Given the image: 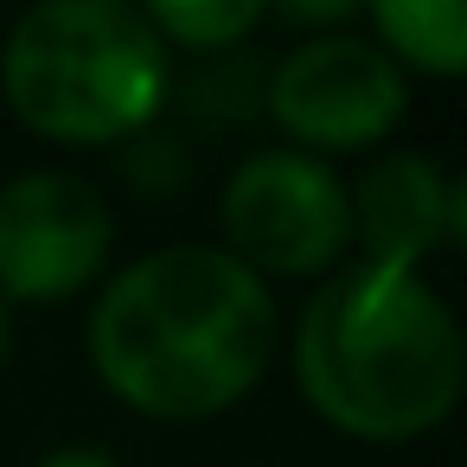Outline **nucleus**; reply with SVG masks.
I'll use <instances>...</instances> for the list:
<instances>
[{"label": "nucleus", "mask_w": 467, "mask_h": 467, "mask_svg": "<svg viewBox=\"0 0 467 467\" xmlns=\"http://www.w3.org/2000/svg\"><path fill=\"white\" fill-rule=\"evenodd\" d=\"M97 378L154 422H199L244 403L275 358V295L212 244H173L122 275L90 307Z\"/></svg>", "instance_id": "1"}, {"label": "nucleus", "mask_w": 467, "mask_h": 467, "mask_svg": "<svg viewBox=\"0 0 467 467\" xmlns=\"http://www.w3.org/2000/svg\"><path fill=\"white\" fill-rule=\"evenodd\" d=\"M295 384L320 422L358 441H416L461 403L467 352L448 301L390 263H346L295 320Z\"/></svg>", "instance_id": "2"}, {"label": "nucleus", "mask_w": 467, "mask_h": 467, "mask_svg": "<svg viewBox=\"0 0 467 467\" xmlns=\"http://www.w3.org/2000/svg\"><path fill=\"white\" fill-rule=\"evenodd\" d=\"M0 97L46 141L122 148L161 122L173 58L135 0H33L0 46Z\"/></svg>", "instance_id": "3"}, {"label": "nucleus", "mask_w": 467, "mask_h": 467, "mask_svg": "<svg viewBox=\"0 0 467 467\" xmlns=\"http://www.w3.org/2000/svg\"><path fill=\"white\" fill-rule=\"evenodd\" d=\"M218 231L224 256H237L250 275H327L352 250V199L327 161L263 148L224 180Z\"/></svg>", "instance_id": "4"}, {"label": "nucleus", "mask_w": 467, "mask_h": 467, "mask_svg": "<svg viewBox=\"0 0 467 467\" xmlns=\"http://www.w3.org/2000/svg\"><path fill=\"white\" fill-rule=\"evenodd\" d=\"M263 109L301 154L307 148H320V154H365V148H378L403 122L410 78L378 46H365L352 33H327V39L295 46L269 71Z\"/></svg>", "instance_id": "5"}, {"label": "nucleus", "mask_w": 467, "mask_h": 467, "mask_svg": "<svg viewBox=\"0 0 467 467\" xmlns=\"http://www.w3.org/2000/svg\"><path fill=\"white\" fill-rule=\"evenodd\" d=\"M116 244V212L97 180L33 167L0 186V301H71L84 295Z\"/></svg>", "instance_id": "6"}, {"label": "nucleus", "mask_w": 467, "mask_h": 467, "mask_svg": "<svg viewBox=\"0 0 467 467\" xmlns=\"http://www.w3.org/2000/svg\"><path fill=\"white\" fill-rule=\"evenodd\" d=\"M346 199H352V244H365V263L422 275V263L461 244L467 231V186L448 180L416 148L378 154L358 173V186H346Z\"/></svg>", "instance_id": "7"}, {"label": "nucleus", "mask_w": 467, "mask_h": 467, "mask_svg": "<svg viewBox=\"0 0 467 467\" xmlns=\"http://www.w3.org/2000/svg\"><path fill=\"white\" fill-rule=\"evenodd\" d=\"M378 52L390 65H416L422 78L467 71V7L461 0H365Z\"/></svg>", "instance_id": "8"}, {"label": "nucleus", "mask_w": 467, "mask_h": 467, "mask_svg": "<svg viewBox=\"0 0 467 467\" xmlns=\"http://www.w3.org/2000/svg\"><path fill=\"white\" fill-rule=\"evenodd\" d=\"M135 7L161 33V46H186L199 58H218L256 33L269 0H135Z\"/></svg>", "instance_id": "9"}, {"label": "nucleus", "mask_w": 467, "mask_h": 467, "mask_svg": "<svg viewBox=\"0 0 467 467\" xmlns=\"http://www.w3.org/2000/svg\"><path fill=\"white\" fill-rule=\"evenodd\" d=\"M275 14H288L295 26H339V20H352L365 0H269Z\"/></svg>", "instance_id": "10"}, {"label": "nucleus", "mask_w": 467, "mask_h": 467, "mask_svg": "<svg viewBox=\"0 0 467 467\" xmlns=\"http://www.w3.org/2000/svg\"><path fill=\"white\" fill-rule=\"evenodd\" d=\"M33 467H122V461H109L103 448H84V441H78V448H52V454H39Z\"/></svg>", "instance_id": "11"}, {"label": "nucleus", "mask_w": 467, "mask_h": 467, "mask_svg": "<svg viewBox=\"0 0 467 467\" xmlns=\"http://www.w3.org/2000/svg\"><path fill=\"white\" fill-rule=\"evenodd\" d=\"M7 358H14V307L0 301V371H7Z\"/></svg>", "instance_id": "12"}]
</instances>
